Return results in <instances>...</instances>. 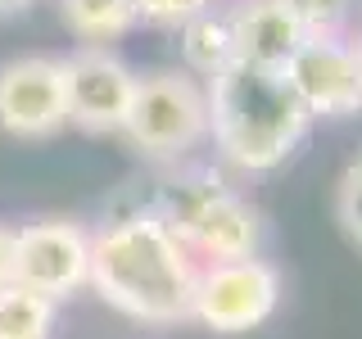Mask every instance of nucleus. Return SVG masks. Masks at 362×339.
Returning a JSON list of instances; mask_svg holds the SVG:
<instances>
[{
	"instance_id": "nucleus-11",
	"label": "nucleus",
	"mask_w": 362,
	"mask_h": 339,
	"mask_svg": "<svg viewBox=\"0 0 362 339\" xmlns=\"http://www.w3.org/2000/svg\"><path fill=\"white\" fill-rule=\"evenodd\" d=\"M181 54H186V73L209 82L222 68L235 64V45H231V23H226L222 9H209L195 23L181 28Z\"/></svg>"
},
{
	"instance_id": "nucleus-9",
	"label": "nucleus",
	"mask_w": 362,
	"mask_h": 339,
	"mask_svg": "<svg viewBox=\"0 0 362 339\" xmlns=\"http://www.w3.org/2000/svg\"><path fill=\"white\" fill-rule=\"evenodd\" d=\"M286 82L308 109V118H354L362 113V64L354 54V41H317L308 37L299 54L286 64Z\"/></svg>"
},
{
	"instance_id": "nucleus-4",
	"label": "nucleus",
	"mask_w": 362,
	"mask_h": 339,
	"mask_svg": "<svg viewBox=\"0 0 362 339\" xmlns=\"http://www.w3.org/2000/svg\"><path fill=\"white\" fill-rule=\"evenodd\" d=\"M122 136L136 154L177 163L209 141V90L186 68H158L136 82V100Z\"/></svg>"
},
{
	"instance_id": "nucleus-15",
	"label": "nucleus",
	"mask_w": 362,
	"mask_h": 339,
	"mask_svg": "<svg viewBox=\"0 0 362 339\" xmlns=\"http://www.w3.org/2000/svg\"><path fill=\"white\" fill-rule=\"evenodd\" d=\"M335 222H339V231L349 235V244L362 249V150L349 158L344 177H339V190H335Z\"/></svg>"
},
{
	"instance_id": "nucleus-8",
	"label": "nucleus",
	"mask_w": 362,
	"mask_h": 339,
	"mask_svg": "<svg viewBox=\"0 0 362 339\" xmlns=\"http://www.w3.org/2000/svg\"><path fill=\"white\" fill-rule=\"evenodd\" d=\"M64 127L68 105L54 54H14L0 64V131L14 141H50Z\"/></svg>"
},
{
	"instance_id": "nucleus-3",
	"label": "nucleus",
	"mask_w": 362,
	"mask_h": 339,
	"mask_svg": "<svg viewBox=\"0 0 362 339\" xmlns=\"http://www.w3.org/2000/svg\"><path fill=\"white\" fill-rule=\"evenodd\" d=\"M145 208L177 235L199 267L258 258L263 213L213 167H190V172L168 177Z\"/></svg>"
},
{
	"instance_id": "nucleus-12",
	"label": "nucleus",
	"mask_w": 362,
	"mask_h": 339,
	"mask_svg": "<svg viewBox=\"0 0 362 339\" xmlns=\"http://www.w3.org/2000/svg\"><path fill=\"white\" fill-rule=\"evenodd\" d=\"M59 9L86 45H109L136 28V0H59Z\"/></svg>"
},
{
	"instance_id": "nucleus-18",
	"label": "nucleus",
	"mask_w": 362,
	"mask_h": 339,
	"mask_svg": "<svg viewBox=\"0 0 362 339\" xmlns=\"http://www.w3.org/2000/svg\"><path fill=\"white\" fill-rule=\"evenodd\" d=\"M32 0H0V18H9V14H23Z\"/></svg>"
},
{
	"instance_id": "nucleus-10",
	"label": "nucleus",
	"mask_w": 362,
	"mask_h": 339,
	"mask_svg": "<svg viewBox=\"0 0 362 339\" xmlns=\"http://www.w3.org/2000/svg\"><path fill=\"white\" fill-rule=\"evenodd\" d=\"M226 23H231L235 59L254 68H272V73H286V64L308 41V32L286 9V0H240V5L226 9Z\"/></svg>"
},
{
	"instance_id": "nucleus-14",
	"label": "nucleus",
	"mask_w": 362,
	"mask_h": 339,
	"mask_svg": "<svg viewBox=\"0 0 362 339\" xmlns=\"http://www.w3.org/2000/svg\"><path fill=\"white\" fill-rule=\"evenodd\" d=\"M286 9L299 18V28L317 41H335L349 32V18H354L358 0H286Z\"/></svg>"
},
{
	"instance_id": "nucleus-5",
	"label": "nucleus",
	"mask_w": 362,
	"mask_h": 339,
	"mask_svg": "<svg viewBox=\"0 0 362 339\" xmlns=\"http://www.w3.org/2000/svg\"><path fill=\"white\" fill-rule=\"evenodd\" d=\"M9 280L50 303L90 285V231L73 218H37L9 226Z\"/></svg>"
},
{
	"instance_id": "nucleus-6",
	"label": "nucleus",
	"mask_w": 362,
	"mask_h": 339,
	"mask_svg": "<svg viewBox=\"0 0 362 339\" xmlns=\"http://www.w3.org/2000/svg\"><path fill=\"white\" fill-rule=\"evenodd\" d=\"M281 303V271L267 258H235V263L199 267L190 321L209 326L213 335L258 331Z\"/></svg>"
},
{
	"instance_id": "nucleus-7",
	"label": "nucleus",
	"mask_w": 362,
	"mask_h": 339,
	"mask_svg": "<svg viewBox=\"0 0 362 339\" xmlns=\"http://www.w3.org/2000/svg\"><path fill=\"white\" fill-rule=\"evenodd\" d=\"M64 73V105L68 122L86 136H113L127 127V113L136 100L132 64L109 45H77L73 54L59 59Z\"/></svg>"
},
{
	"instance_id": "nucleus-19",
	"label": "nucleus",
	"mask_w": 362,
	"mask_h": 339,
	"mask_svg": "<svg viewBox=\"0 0 362 339\" xmlns=\"http://www.w3.org/2000/svg\"><path fill=\"white\" fill-rule=\"evenodd\" d=\"M354 54H358V64H362V32L354 37Z\"/></svg>"
},
{
	"instance_id": "nucleus-1",
	"label": "nucleus",
	"mask_w": 362,
	"mask_h": 339,
	"mask_svg": "<svg viewBox=\"0 0 362 339\" xmlns=\"http://www.w3.org/2000/svg\"><path fill=\"white\" fill-rule=\"evenodd\" d=\"M199 263L145 203L105 218L90 231V290L132 321H190Z\"/></svg>"
},
{
	"instance_id": "nucleus-2",
	"label": "nucleus",
	"mask_w": 362,
	"mask_h": 339,
	"mask_svg": "<svg viewBox=\"0 0 362 339\" xmlns=\"http://www.w3.org/2000/svg\"><path fill=\"white\" fill-rule=\"evenodd\" d=\"M204 90H209V141L218 145L222 163L240 172L281 167L313 127L286 73H272V68L235 59L218 77H209Z\"/></svg>"
},
{
	"instance_id": "nucleus-16",
	"label": "nucleus",
	"mask_w": 362,
	"mask_h": 339,
	"mask_svg": "<svg viewBox=\"0 0 362 339\" xmlns=\"http://www.w3.org/2000/svg\"><path fill=\"white\" fill-rule=\"evenodd\" d=\"M209 9H213V0H136V23L181 32L186 23H195L199 14H209Z\"/></svg>"
},
{
	"instance_id": "nucleus-17",
	"label": "nucleus",
	"mask_w": 362,
	"mask_h": 339,
	"mask_svg": "<svg viewBox=\"0 0 362 339\" xmlns=\"http://www.w3.org/2000/svg\"><path fill=\"white\" fill-rule=\"evenodd\" d=\"M0 285H9V226H0Z\"/></svg>"
},
{
	"instance_id": "nucleus-13",
	"label": "nucleus",
	"mask_w": 362,
	"mask_h": 339,
	"mask_svg": "<svg viewBox=\"0 0 362 339\" xmlns=\"http://www.w3.org/2000/svg\"><path fill=\"white\" fill-rule=\"evenodd\" d=\"M54 312L59 303H50L37 290H23L14 280L0 285V339H50Z\"/></svg>"
}]
</instances>
